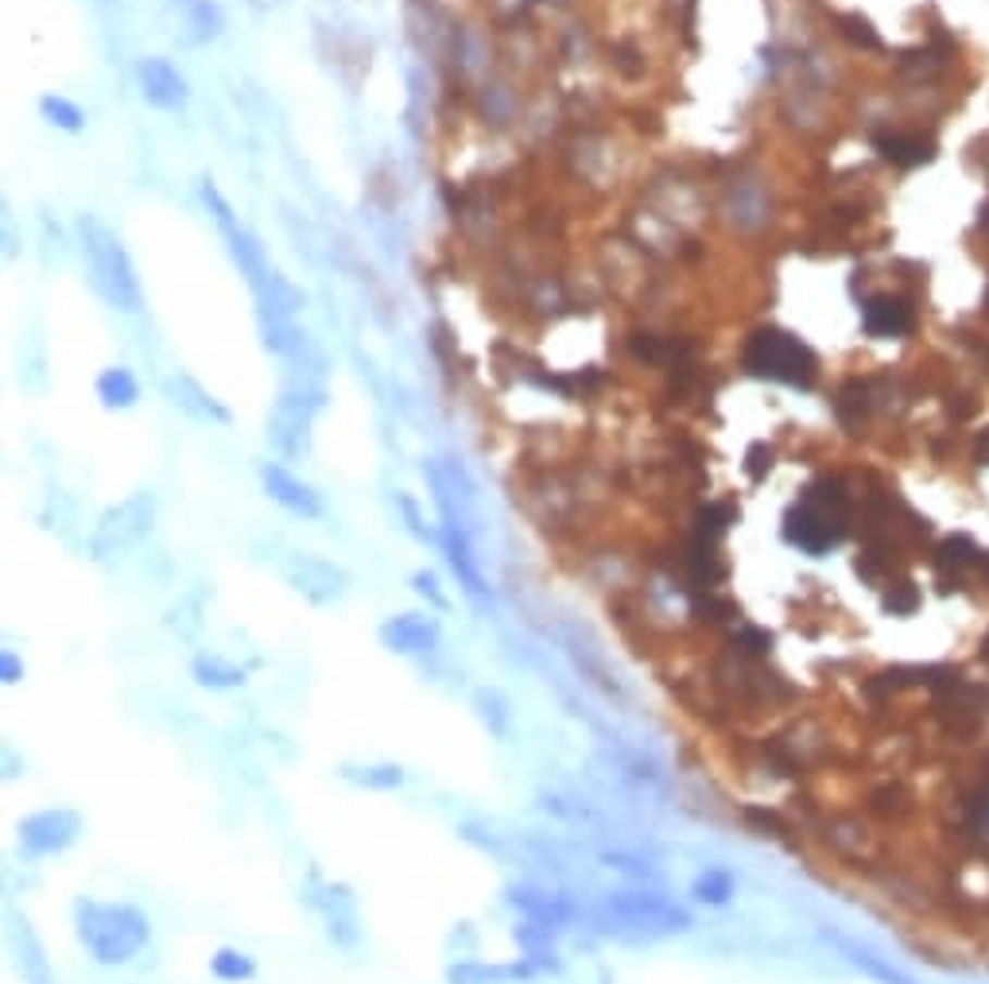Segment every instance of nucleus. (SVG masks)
Instances as JSON below:
<instances>
[{"mask_svg":"<svg viewBox=\"0 0 989 984\" xmlns=\"http://www.w3.org/2000/svg\"><path fill=\"white\" fill-rule=\"evenodd\" d=\"M210 973L225 984H242V981H252V976H257V961H252L249 954H242V949L225 946L210 958Z\"/></svg>","mask_w":989,"mask_h":984,"instance_id":"nucleus-30","label":"nucleus"},{"mask_svg":"<svg viewBox=\"0 0 989 984\" xmlns=\"http://www.w3.org/2000/svg\"><path fill=\"white\" fill-rule=\"evenodd\" d=\"M411 586H416V594H419V597H428L431 609H446V594L438 589V577H435V574H428V570H419V574L411 577Z\"/></svg>","mask_w":989,"mask_h":984,"instance_id":"nucleus-38","label":"nucleus"},{"mask_svg":"<svg viewBox=\"0 0 989 984\" xmlns=\"http://www.w3.org/2000/svg\"><path fill=\"white\" fill-rule=\"evenodd\" d=\"M443 555H446V562H450V570H455L462 594L470 597V601L478 605L482 612H490L493 609V589H490V582H485L482 570H478V555H473L470 535H462V532H455V527L443 524Z\"/></svg>","mask_w":989,"mask_h":984,"instance_id":"nucleus-11","label":"nucleus"},{"mask_svg":"<svg viewBox=\"0 0 989 984\" xmlns=\"http://www.w3.org/2000/svg\"><path fill=\"white\" fill-rule=\"evenodd\" d=\"M82 237H86V252H89V264H94L98 287L116 302V307L136 311V307H140V287H136L133 264H128L125 249L113 240V233L101 229L98 222H82Z\"/></svg>","mask_w":989,"mask_h":984,"instance_id":"nucleus-6","label":"nucleus"},{"mask_svg":"<svg viewBox=\"0 0 989 984\" xmlns=\"http://www.w3.org/2000/svg\"><path fill=\"white\" fill-rule=\"evenodd\" d=\"M838 24H842V36H846L850 43H857V47H881V36H877L874 24H869L865 16H842Z\"/></svg>","mask_w":989,"mask_h":984,"instance_id":"nucleus-37","label":"nucleus"},{"mask_svg":"<svg viewBox=\"0 0 989 984\" xmlns=\"http://www.w3.org/2000/svg\"><path fill=\"white\" fill-rule=\"evenodd\" d=\"M865 825L857 822V818H830L827 822V845L830 849L838 852V857H846V860H854L857 852L865 849Z\"/></svg>","mask_w":989,"mask_h":984,"instance_id":"nucleus-28","label":"nucleus"},{"mask_svg":"<svg viewBox=\"0 0 989 984\" xmlns=\"http://www.w3.org/2000/svg\"><path fill=\"white\" fill-rule=\"evenodd\" d=\"M602 864L614 872H621V876H636V880H652L656 876V869H652L648 860L633 857V852H602Z\"/></svg>","mask_w":989,"mask_h":984,"instance_id":"nucleus-35","label":"nucleus"},{"mask_svg":"<svg viewBox=\"0 0 989 984\" xmlns=\"http://www.w3.org/2000/svg\"><path fill=\"white\" fill-rule=\"evenodd\" d=\"M376 636L393 656H431L443 639V624L431 612H400V616H388Z\"/></svg>","mask_w":989,"mask_h":984,"instance_id":"nucleus-10","label":"nucleus"},{"mask_svg":"<svg viewBox=\"0 0 989 984\" xmlns=\"http://www.w3.org/2000/svg\"><path fill=\"white\" fill-rule=\"evenodd\" d=\"M919 586L916 582H908V577H897V582H889V589H885V612H892V616H912V612L919 609Z\"/></svg>","mask_w":989,"mask_h":984,"instance_id":"nucleus-34","label":"nucleus"},{"mask_svg":"<svg viewBox=\"0 0 989 984\" xmlns=\"http://www.w3.org/2000/svg\"><path fill=\"white\" fill-rule=\"evenodd\" d=\"M140 86H144V98L160 109H175V105H183V98H187L183 78H178V74L171 71V63H163V59L140 63Z\"/></svg>","mask_w":989,"mask_h":984,"instance_id":"nucleus-19","label":"nucleus"},{"mask_svg":"<svg viewBox=\"0 0 989 984\" xmlns=\"http://www.w3.org/2000/svg\"><path fill=\"white\" fill-rule=\"evenodd\" d=\"M190 674H195V683L206 686V690H237V686H245V678H249L245 667L230 663V659H222V656H195Z\"/></svg>","mask_w":989,"mask_h":984,"instance_id":"nucleus-23","label":"nucleus"},{"mask_svg":"<svg viewBox=\"0 0 989 984\" xmlns=\"http://www.w3.org/2000/svg\"><path fill=\"white\" fill-rule=\"evenodd\" d=\"M552 934H555L552 926H540V922H528V919H524V926L512 931V938H517V946L524 949V961L532 969H544V973H559L563 969Z\"/></svg>","mask_w":989,"mask_h":984,"instance_id":"nucleus-21","label":"nucleus"},{"mask_svg":"<svg viewBox=\"0 0 989 984\" xmlns=\"http://www.w3.org/2000/svg\"><path fill=\"white\" fill-rule=\"evenodd\" d=\"M912 807H916V802H912V795L901 787V783H881V787H874L865 795V810L874 818H892V822H897V818L912 814Z\"/></svg>","mask_w":989,"mask_h":984,"instance_id":"nucleus-26","label":"nucleus"},{"mask_svg":"<svg viewBox=\"0 0 989 984\" xmlns=\"http://www.w3.org/2000/svg\"><path fill=\"white\" fill-rule=\"evenodd\" d=\"M319 396H284L280 399L276 415H272V443L295 458L307 450V431H311V415L319 411Z\"/></svg>","mask_w":989,"mask_h":984,"instance_id":"nucleus-13","label":"nucleus"},{"mask_svg":"<svg viewBox=\"0 0 989 984\" xmlns=\"http://www.w3.org/2000/svg\"><path fill=\"white\" fill-rule=\"evenodd\" d=\"M284 577L295 594H304L311 605H334L349 594V574L338 562L322 559V555H307V550H295L292 559L284 562Z\"/></svg>","mask_w":989,"mask_h":984,"instance_id":"nucleus-7","label":"nucleus"},{"mask_svg":"<svg viewBox=\"0 0 989 984\" xmlns=\"http://www.w3.org/2000/svg\"><path fill=\"white\" fill-rule=\"evenodd\" d=\"M691 899L706 907H726L733 899V876L726 869H706L703 876L691 884Z\"/></svg>","mask_w":989,"mask_h":984,"instance_id":"nucleus-29","label":"nucleus"},{"mask_svg":"<svg viewBox=\"0 0 989 984\" xmlns=\"http://www.w3.org/2000/svg\"><path fill=\"white\" fill-rule=\"evenodd\" d=\"M823 938L830 942V946L842 954V958L850 961L854 969H862L865 976H874V981H881V984H912L908 976L901 973V969H892L889 961L885 958H877L874 949L869 946H857V942H850L846 934H838V931H823Z\"/></svg>","mask_w":989,"mask_h":984,"instance_id":"nucleus-18","label":"nucleus"},{"mask_svg":"<svg viewBox=\"0 0 989 984\" xmlns=\"http://www.w3.org/2000/svg\"><path fill=\"white\" fill-rule=\"evenodd\" d=\"M338 775L361 790H396L404 787L400 763H342Z\"/></svg>","mask_w":989,"mask_h":984,"instance_id":"nucleus-24","label":"nucleus"},{"mask_svg":"<svg viewBox=\"0 0 989 984\" xmlns=\"http://www.w3.org/2000/svg\"><path fill=\"white\" fill-rule=\"evenodd\" d=\"M82 834V818L71 807H51L36 810L20 822V849L27 857H59L66 852Z\"/></svg>","mask_w":989,"mask_h":984,"instance_id":"nucleus-9","label":"nucleus"},{"mask_svg":"<svg viewBox=\"0 0 989 984\" xmlns=\"http://www.w3.org/2000/svg\"><path fill=\"white\" fill-rule=\"evenodd\" d=\"M597 752H602V760H606L609 772H617V780L629 783L633 790H641V795H668V775L659 772V763L652 760V756H644V748L629 745V740H621V736H609L597 728Z\"/></svg>","mask_w":989,"mask_h":984,"instance_id":"nucleus-8","label":"nucleus"},{"mask_svg":"<svg viewBox=\"0 0 989 984\" xmlns=\"http://www.w3.org/2000/svg\"><path fill=\"white\" fill-rule=\"evenodd\" d=\"M768 470H772V450H768L765 443L749 446V458H745V473H749V477H753V481H761Z\"/></svg>","mask_w":989,"mask_h":984,"instance_id":"nucleus-39","label":"nucleus"},{"mask_svg":"<svg viewBox=\"0 0 989 984\" xmlns=\"http://www.w3.org/2000/svg\"><path fill=\"white\" fill-rule=\"evenodd\" d=\"M730 524H733V508L730 505H706V508H699V512H695V539L718 543Z\"/></svg>","mask_w":989,"mask_h":984,"instance_id":"nucleus-33","label":"nucleus"},{"mask_svg":"<svg viewBox=\"0 0 989 984\" xmlns=\"http://www.w3.org/2000/svg\"><path fill=\"white\" fill-rule=\"evenodd\" d=\"M745 818H749V822H757L761 834H765V837H784V822H780V814H772V810L749 807Z\"/></svg>","mask_w":989,"mask_h":984,"instance_id":"nucleus-40","label":"nucleus"},{"mask_svg":"<svg viewBox=\"0 0 989 984\" xmlns=\"http://www.w3.org/2000/svg\"><path fill=\"white\" fill-rule=\"evenodd\" d=\"M850 532V497L842 481H815L784 515V539L803 555H827Z\"/></svg>","mask_w":989,"mask_h":984,"instance_id":"nucleus-3","label":"nucleus"},{"mask_svg":"<svg viewBox=\"0 0 989 984\" xmlns=\"http://www.w3.org/2000/svg\"><path fill=\"white\" fill-rule=\"evenodd\" d=\"M98 399L106 408H133L136 399H140V388H136L128 369H106L98 376Z\"/></svg>","mask_w":989,"mask_h":984,"instance_id":"nucleus-27","label":"nucleus"},{"mask_svg":"<svg viewBox=\"0 0 989 984\" xmlns=\"http://www.w3.org/2000/svg\"><path fill=\"white\" fill-rule=\"evenodd\" d=\"M175 403L178 408H187V411H195L198 419H214V423H230V411L222 408V403H214V399L206 396L198 384H190V381H178L175 384Z\"/></svg>","mask_w":989,"mask_h":984,"instance_id":"nucleus-31","label":"nucleus"},{"mask_svg":"<svg viewBox=\"0 0 989 984\" xmlns=\"http://www.w3.org/2000/svg\"><path fill=\"white\" fill-rule=\"evenodd\" d=\"M532 973L535 969L528 961H512V966H505V961H455L446 969V984H517L528 981Z\"/></svg>","mask_w":989,"mask_h":984,"instance_id":"nucleus-17","label":"nucleus"},{"mask_svg":"<svg viewBox=\"0 0 989 984\" xmlns=\"http://www.w3.org/2000/svg\"><path fill=\"white\" fill-rule=\"evenodd\" d=\"M563 651L571 656V663H574V671L586 678L594 690H602L606 698H614V701H621L625 698V690H621V683H617L614 674H609V667H606V659H602V651L590 644V639H579V636H567L563 639Z\"/></svg>","mask_w":989,"mask_h":984,"instance_id":"nucleus-16","label":"nucleus"},{"mask_svg":"<svg viewBox=\"0 0 989 984\" xmlns=\"http://www.w3.org/2000/svg\"><path fill=\"white\" fill-rule=\"evenodd\" d=\"M877 151H881V160H889L892 167H919V163L936 160V144L924 140V136L881 133L877 136Z\"/></svg>","mask_w":989,"mask_h":984,"instance_id":"nucleus-22","label":"nucleus"},{"mask_svg":"<svg viewBox=\"0 0 989 984\" xmlns=\"http://www.w3.org/2000/svg\"><path fill=\"white\" fill-rule=\"evenodd\" d=\"M260 481H264L268 497L276 500L280 508H287L292 515H304V520H319L322 515L319 493H314L311 485H304L295 473H287L284 465H264V470H260Z\"/></svg>","mask_w":989,"mask_h":984,"instance_id":"nucleus-14","label":"nucleus"},{"mask_svg":"<svg viewBox=\"0 0 989 984\" xmlns=\"http://www.w3.org/2000/svg\"><path fill=\"white\" fill-rule=\"evenodd\" d=\"M745 369L765 381L792 384V388H812L819 376V361L800 337L784 329H757L745 346Z\"/></svg>","mask_w":989,"mask_h":984,"instance_id":"nucleus-4","label":"nucleus"},{"mask_svg":"<svg viewBox=\"0 0 989 984\" xmlns=\"http://www.w3.org/2000/svg\"><path fill=\"white\" fill-rule=\"evenodd\" d=\"M44 113L51 116V125L66 128V133H78L82 128V113L63 98H44Z\"/></svg>","mask_w":989,"mask_h":984,"instance_id":"nucleus-36","label":"nucleus"},{"mask_svg":"<svg viewBox=\"0 0 989 984\" xmlns=\"http://www.w3.org/2000/svg\"><path fill=\"white\" fill-rule=\"evenodd\" d=\"M473 710H478L482 725L490 728L493 736H508V728H512V710H508V698L497 690V686L473 690Z\"/></svg>","mask_w":989,"mask_h":984,"instance_id":"nucleus-25","label":"nucleus"},{"mask_svg":"<svg viewBox=\"0 0 989 984\" xmlns=\"http://www.w3.org/2000/svg\"><path fill=\"white\" fill-rule=\"evenodd\" d=\"M314 907H319L322 914H326V931L334 942H342V946H357V907H354V896H349V887L342 884H326L314 896Z\"/></svg>","mask_w":989,"mask_h":984,"instance_id":"nucleus-15","label":"nucleus"},{"mask_svg":"<svg viewBox=\"0 0 989 984\" xmlns=\"http://www.w3.org/2000/svg\"><path fill=\"white\" fill-rule=\"evenodd\" d=\"M862 322L874 337H901V334H908L912 329V307L904 299L881 295V299L865 302Z\"/></svg>","mask_w":989,"mask_h":984,"instance_id":"nucleus-20","label":"nucleus"},{"mask_svg":"<svg viewBox=\"0 0 989 984\" xmlns=\"http://www.w3.org/2000/svg\"><path fill=\"white\" fill-rule=\"evenodd\" d=\"M505 899H508V907H517L528 922H540V926H552V931L571 926V919H574L571 899L559 896V892H547V887L512 884L505 892Z\"/></svg>","mask_w":989,"mask_h":984,"instance_id":"nucleus-12","label":"nucleus"},{"mask_svg":"<svg viewBox=\"0 0 989 984\" xmlns=\"http://www.w3.org/2000/svg\"><path fill=\"white\" fill-rule=\"evenodd\" d=\"M594 919L602 931L621 934V938H671V934L691 931V911L676 899H668L656 887H617L602 892L594 907Z\"/></svg>","mask_w":989,"mask_h":984,"instance_id":"nucleus-1","label":"nucleus"},{"mask_svg":"<svg viewBox=\"0 0 989 984\" xmlns=\"http://www.w3.org/2000/svg\"><path fill=\"white\" fill-rule=\"evenodd\" d=\"M730 651L741 659H768L772 636H768L765 628H757V624H738V628L730 632Z\"/></svg>","mask_w":989,"mask_h":984,"instance_id":"nucleus-32","label":"nucleus"},{"mask_svg":"<svg viewBox=\"0 0 989 984\" xmlns=\"http://www.w3.org/2000/svg\"><path fill=\"white\" fill-rule=\"evenodd\" d=\"M152 524H156V497L152 493H133L121 505L101 512L98 527L89 535V550H94V559L125 555V550H133L144 535L152 532Z\"/></svg>","mask_w":989,"mask_h":984,"instance_id":"nucleus-5","label":"nucleus"},{"mask_svg":"<svg viewBox=\"0 0 989 984\" xmlns=\"http://www.w3.org/2000/svg\"><path fill=\"white\" fill-rule=\"evenodd\" d=\"M400 508H404V515H408V524H411V532L419 535V539H428V527H423V520H419V512H416V505H411L408 497H400Z\"/></svg>","mask_w":989,"mask_h":984,"instance_id":"nucleus-42","label":"nucleus"},{"mask_svg":"<svg viewBox=\"0 0 989 984\" xmlns=\"http://www.w3.org/2000/svg\"><path fill=\"white\" fill-rule=\"evenodd\" d=\"M0 678H4V686H16L20 678H24V663L16 659V651H4V656H0Z\"/></svg>","mask_w":989,"mask_h":984,"instance_id":"nucleus-41","label":"nucleus"},{"mask_svg":"<svg viewBox=\"0 0 989 984\" xmlns=\"http://www.w3.org/2000/svg\"><path fill=\"white\" fill-rule=\"evenodd\" d=\"M74 931L98 966H128L152 938V922L133 904H78Z\"/></svg>","mask_w":989,"mask_h":984,"instance_id":"nucleus-2","label":"nucleus"}]
</instances>
